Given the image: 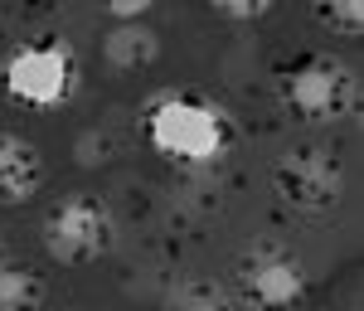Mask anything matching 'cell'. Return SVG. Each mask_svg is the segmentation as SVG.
<instances>
[{"label":"cell","instance_id":"13","mask_svg":"<svg viewBox=\"0 0 364 311\" xmlns=\"http://www.w3.org/2000/svg\"><path fill=\"white\" fill-rule=\"evenodd\" d=\"M214 15H224V20H262L267 5H262V0H257V5H214Z\"/></svg>","mask_w":364,"mask_h":311},{"label":"cell","instance_id":"1","mask_svg":"<svg viewBox=\"0 0 364 311\" xmlns=\"http://www.w3.org/2000/svg\"><path fill=\"white\" fill-rule=\"evenodd\" d=\"M146 137L170 161L209 166V161H219L228 151V117L214 102H204V97L170 93V97H161L146 112Z\"/></svg>","mask_w":364,"mask_h":311},{"label":"cell","instance_id":"4","mask_svg":"<svg viewBox=\"0 0 364 311\" xmlns=\"http://www.w3.org/2000/svg\"><path fill=\"white\" fill-rule=\"evenodd\" d=\"M282 97L287 107L306 122H340V117L355 107V78L350 68L336 58H296L287 73H282Z\"/></svg>","mask_w":364,"mask_h":311},{"label":"cell","instance_id":"10","mask_svg":"<svg viewBox=\"0 0 364 311\" xmlns=\"http://www.w3.org/2000/svg\"><path fill=\"white\" fill-rule=\"evenodd\" d=\"M170 311H228V297L214 283H185L170 292Z\"/></svg>","mask_w":364,"mask_h":311},{"label":"cell","instance_id":"12","mask_svg":"<svg viewBox=\"0 0 364 311\" xmlns=\"http://www.w3.org/2000/svg\"><path fill=\"white\" fill-rule=\"evenodd\" d=\"M146 10H151L146 0H117V5H107V15L122 20V25H141V20H146Z\"/></svg>","mask_w":364,"mask_h":311},{"label":"cell","instance_id":"7","mask_svg":"<svg viewBox=\"0 0 364 311\" xmlns=\"http://www.w3.org/2000/svg\"><path fill=\"white\" fill-rule=\"evenodd\" d=\"M39 185H44L39 146L15 132H0V204H25L39 195Z\"/></svg>","mask_w":364,"mask_h":311},{"label":"cell","instance_id":"11","mask_svg":"<svg viewBox=\"0 0 364 311\" xmlns=\"http://www.w3.org/2000/svg\"><path fill=\"white\" fill-rule=\"evenodd\" d=\"M316 15L331 29H345V34H360V25H364V5H355V0H345V5H321Z\"/></svg>","mask_w":364,"mask_h":311},{"label":"cell","instance_id":"6","mask_svg":"<svg viewBox=\"0 0 364 311\" xmlns=\"http://www.w3.org/2000/svg\"><path fill=\"white\" fill-rule=\"evenodd\" d=\"M238 292L252 311H287L301 302L306 292V273L301 263L282 248H257L238 263Z\"/></svg>","mask_w":364,"mask_h":311},{"label":"cell","instance_id":"8","mask_svg":"<svg viewBox=\"0 0 364 311\" xmlns=\"http://www.w3.org/2000/svg\"><path fill=\"white\" fill-rule=\"evenodd\" d=\"M161 54V34L151 25H117L107 39H102V58L122 68V73H132V68H146V63H156Z\"/></svg>","mask_w":364,"mask_h":311},{"label":"cell","instance_id":"9","mask_svg":"<svg viewBox=\"0 0 364 311\" xmlns=\"http://www.w3.org/2000/svg\"><path fill=\"white\" fill-rule=\"evenodd\" d=\"M39 302H44V283L29 268L0 258V311H39Z\"/></svg>","mask_w":364,"mask_h":311},{"label":"cell","instance_id":"5","mask_svg":"<svg viewBox=\"0 0 364 311\" xmlns=\"http://www.w3.org/2000/svg\"><path fill=\"white\" fill-rule=\"evenodd\" d=\"M272 180H277V195L301 214H326L345 195V170H340L336 151H326V146H291L277 161Z\"/></svg>","mask_w":364,"mask_h":311},{"label":"cell","instance_id":"2","mask_svg":"<svg viewBox=\"0 0 364 311\" xmlns=\"http://www.w3.org/2000/svg\"><path fill=\"white\" fill-rule=\"evenodd\" d=\"M5 93L25 107H63L78 93V58L63 39H39L5 58Z\"/></svg>","mask_w":364,"mask_h":311},{"label":"cell","instance_id":"3","mask_svg":"<svg viewBox=\"0 0 364 311\" xmlns=\"http://www.w3.org/2000/svg\"><path fill=\"white\" fill-rule=\"evenodd\" d=\"M44 248L54 263H92L112 248V209L92 195L58 199L44 219Z\"/></svg>","mask_w":364,"mask_h":311},{"label":"cell","instance_id":"14","mask_svg":"<svg viewBox=\"0 0 364 311\" xmlns=\"http://www.w3.org/2000/svg\"><path fill=\"white\" fill-rule=\"evenodd\" d=\"M0 25H5V10H0Z\"/></svg>","mask_w":364,"mask_h":311}]
</instances>
